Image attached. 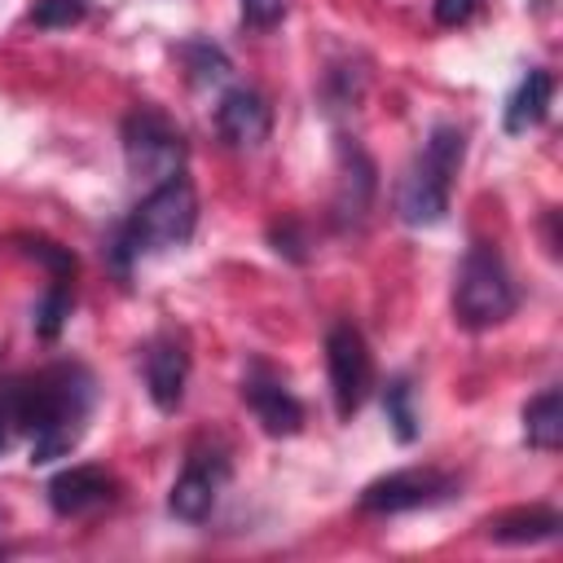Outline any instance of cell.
Returning a JSON list of instances; mask_svg holds the SVG:
<instances>
[{"instance_id": "cell-1", "label": "cell", "mask_w": 563, "mask_h": 563, "mask_svg": "<svg viewBox=\"0 0 563 563\" xmlns=\"http://www.w3.org/2000/svg\"><path fill=\"white\" fill-rule=\"evenodd\" d=\"M0 405L9 422L31 431V462L44 466L79 444L92 409V378L84 365H53L26 383H13Z\"/></svg>"}, {"instance_id": "cell-2", "label": "cell", "mask_w": 563, "mask_h": 563, "mask_svg": "<svg viewBox=\"0 0 563 563\" xmlns=\"http://www.w3.org/2000/svg\"><path fill=\"white\" fill-rule=\"evenodd\" d=\"M194 224H198V194H194V185H189L185 172H180V176L154 185V189L136 202V211L128 216V224H123V233H119V251H123V260L176 251V246L189 242Z\"/></svg>"}, {"instance_id": "cell-3", "label": "cell", "mask_w": 563, "mask_h": 563, "mask_svg": "<svg viewBox=\"0 0 563 563\" xmlns=\"http://www.w3.org/2000/svg\"><path fill=\"white\" fill-rule=\"evenodd\" d=\"M519 303L515 277L501 260V251L493 242H475L462 264H457V282H453V317L466 330H488L501 325Z\"/></svg>"}, {"instance_id": "cell-4", "label": "cell", "mask_w": 563, "mask_h": 563, "mask_svg": "<svg viewBox=\"0 0 563 563\" xmlns=\"http://www.w3.org/2000/svg\"><path fill=\"white\" fill-rule=\"evenodd\" d=\"M462 132L453 123H440L431 128L422 154L409 163L405 180H400V216L409 224H435L444 211H449V189H453V176L462 167Z\"/></svg>"}, {"instance_id": "cell-5", "label": "cell", "mask_w": 563, "mask_h": 563, "mask_svg": "<svg viewBox=\"0 0 563 563\" xmlns=\"http://www.w3.org/2000/svg\"><path fill=\"white\" fill-rule=\"evenodd\" d=\"M123 158H128V172L136 180L163 185V180L185 172V136L163 110L136 106L123 119Z\"/></svg>"}, {"instance_id": "cell-6", "label": "cell", "mask_w": 563, "mask_h": 563, "mask_svg": "<svg viewBox=\"0 0 563 563\" xmlns=\"http://www.w3.org/2000/svg\"><path fill=\"white\" fill-rule=\"evenodd\" d=\"M325 369H330V396H334L339 418H352L365 405L369 383H374L369 347H365V339H361V330L352 321L330 325V334H325Z\"/></svg>"}, {"instance_id": "cell-7", "label": "cell", "mask_w": 563, "mask_h": 563, "mask_svg": "<svg viewBox=\"0 0 563 563\" xmlns=\"http://www.w3.org/2000/svg\"><path fill=\"white\" fill-rule=\"evenodd\" d=\"M453 493H457V479L449 471L405 466V471H391V475L365 484L361 488V510H369V515H400V510L435 506V501H444Z\"/></svg>"}, {"instance_id": "cell-8", "label": "cell", "mask_w": 563, "mask_h": 563, "mask_svg": "<svg viewBox=\"0 0 563 563\" xmlns=\"http://www.w3.org/2000/svg\"><path fill=\"white\" fill-rule=\"evenodd\" d=\"M224 484H229V457H224V449H194L185 457V471L172 484L167 510L176 519H185V523H202L211 515V506L220 501Z\"/></svg>"}, {"instance_id": "cell-9", "label": "cell", "mask_w": 563, "mask_h": 563, "mask_svg": "<svg viewBox=\"0 0 563 563\" xmlns=\"http://www.w3.org/2000/svg\"><path fill=\"white\" fill-rule=\"evenodd\" d=\"M242 396H246L255 422H260L268 435H295V431L303 427V405H299V400L290 396V387H286L277 374H268L264 365H251V374H246V383H242Z\"/></svg>"}, {"instance_id": "cell-10", "label": "cell", "mask_w": 563, "mask_h": 563, "mask_svg": "<svg viewBox=\"0 0 563 563\" xmlns=\"http://www.w3.org/2000/svg\"><path fill=\"white\" fill-rule=\"evenodd\" d=\"M216 128H220V136L229 145L251 150V145H260L268 136L273 110H268V101L255 88H229L220 97V106H216Z\"/></svg>"}, {"instance_id": "cell-11", "label": "cell", "mask_w": 563, "mask_h": 563, "mask_svg": "<svg viewBox=\"0 0 563 563\" xmlns=\"http://www.w3.org/2000/svg\"><path fill=\"white\" fill-rule=\"evenodd\" d=\"M185 383H189V352L176 334H158L150 347H145V387H150V400L158 409H176L180 396H185Z\"/></svg>"}, {"instance_id": "cell-12", "label": "cell", "mask_w": 563, "mask_h": 563, "mask_svg": "<svg viewBox=\"0 0 563 563\" xmlns=\"http://www.w3.org/2000/svg\"><path fill=\"white\" fill-rule=\"evenodd\" d=\"M110 497H114V479L101 466H66L48 484V506L57 515H84V510H92Z\"/></svg>"}, {"instance_id": "cell-13", "label": "cell", "mask_w": 563, "mask_h": 563, "mask_svg": "<svg viewBox=\"0 0 563 563\" xmlns=\"http://www.w3.org/2000/svg\"><path fill=\"white\" fill-rule=\"evenodd\" d=\"M550 97H554L550 70H528V75L519 79V88L510 92V101H506V132L519 136V132L537 128V123L550 114Z\"/></svg>"}, {"instance_id": "cell-14", "label": "cell", "mask_w": 563, "mask_h": 563, "mask_svg": "<svg viewBox=\"0 0 563 563\" xmlns=\"http://www.w3.org/2000/svg\"><path fill=\"white\" fill-rule=\"evenodd\" d=\"M559 532V515L550 506H519L497 519H488V537L506 545H528V541H550Z\"/></svg>"}, {"instance_id": "cell-15", "label": "cell", "mask_w": 563, "mask_h": 563, "mask_svg": "<svg viewBox=\"0 0 563 563\" xmlns=\"http://www.w3.org/2000/svg\"><path fill=\"white\" fill-rule=\"evenodd\" d=\"M523 440L541 453H554L563 444V396H559V387H550V391H541L523 405Z\"/></svg>"}, {"instance_id": "cell-16", "label": "cell", "mask_w": 563, "mask_h": 563, "mask_svg": "<svg viewBox=\"0 0 563 563\" xmlns=\"http://www.w3.org/2000/svg\"><path fill=\"white\" fill-rule=\"evenodd\" d=\"M383 409H387V422H391L396 440H400V444H413V440H418V409H413V387H409V378H391V383H387Z\"/></svg>"}, {"instance_id": "cell-17", "label": "cell", "mask_w": 563, "mask_h": 563, "mask_svg": "<svg viewBox=\"0 0 563 563\" xmlns=\"http://www.w3.org/2000/svg\"><path fill=\"white\" fill-rule=\"evenodd\" d=\"M66 317H70V282H53L44 290L40 308H35V330L44 339H57V330L66 325Z\"/></svg>"}, {"instance_id": "cell-18", "label": "cell", "mask_w": 563, "mask_h": 563, "mask_svg": "<svg viewBox=\"0 0 563 563\" xmlns=\"http://www.w3.org/2000/svg\"><path fill=\"white\" fill-rule=\"evenodd\" d=\"M185 62H189V70H194L198 84H220L229 75V57L216 44H207V40H189L185 44Z\"/></svg>"}, {"instance_id": "cell-19", "label": "cell", "mask_w": 563, "mask_h": 563, "mask_svg": "<svg viewBox=\"0 0 563 563\" xmlns=\"http://www.w3.org/2000/svg\"><path fill=\"white\" fill-rule=\"evenodd\" d=\"M22 242V251L31 255V260H40L48 273H53V282H70L75 277V255L66 251V246H57V242H48V238H18Z\"/></svg>"}, {"instance_id": "cell-20", "label": "cell", "mask_w": 563, "mask_h": 563, "mask_svg": "<svg viewBox=\"0 0 563 563\" xmlns=\"http://www.w3.org/2000/svg\"><path fill=\"white\" fill-rule=\"evenodd\" d=\"M84 13H88V0H35V9H31L35 26H44V31L75 26V22H84Z\"/></svg>"}, {"instance_id": "cell-21", "label": "cell", "mask_w": 563, "mask_h": 563, "mask_svg": "<svg viewBox=\"0 0 563 563\" xmlns=\"http://www.w3.org/2000/svg\"><path fill=\"white\" fill-rule=\"evenodd\" d=\"M242 18L251 26H260V31H268V26H277L286 18V0H242Z\"/></svg>"}, {"instance_id": "cell-22", "label": "cell", "mask_w": 563, "mask_h": 563, "mask_svg": "<svg viewBox=\"0 0 563 563\" xmlns=\"http://www.w3.org/2000/svg\"><path fill=\"white\" fill-rule=\"evenodd\" d=\"M471 13H475V0H435L440 26H462V22H471Z\"/></svg>"}, {"instance_id": "cell-23", "label": "cell", "mask_w": 563, "mask_h": 563, "mask_svg": "<svg viewBox=\"0 0 563 563\" xmlns=\"http://www.w3.org/2000/svg\"><path fill=\"white\" fill-rule=\"evenodd\" d=\"M4 422H9V413H4V405H0V449H4V440H9V435H4Z\"/></svg>"}]
</instances>
